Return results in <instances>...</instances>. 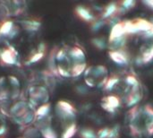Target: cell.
Wrapping results in <instances>:
<instances>
[{
	"instance_id": "24",
	"label": "cell",
	"mask_w": 153,
	"mask_h": 138,
	"mask_svg": "<svg viewBox=\"0 0 153 138\" xmlns=\"http://www.w3.org/2000/svg\"><path fill=\"white\" fill-rule=\"evenodd\" d=\"M45 50H46V45H45V43H40L39 45V48H38V52H43V53H45Z\"/></svg>"
},
{
	"instance_id": "10",
	"label": "cell",
	"mask_w": 153,
	"mask_h": 138,
	"mask_svg": "<svg viewBox=\"0 0 153 138\" xmlns=\"http://www.w3.org/2000/svg\"><path fill=\"white\" fill-rule=\"evenodd\" d=\"M97 138H120V128L117 126L100 128L97 131Z\"/></svg>"
},
{
	"instance_id": "5",
	"label": "cell",
	"mask_w": 153,
	"mask_h": 138,
	"mask_svg": "<svg viewBox=\"0 0 153 138\" xmlns=\"http://www.w3.org/2000/svg\"><path fill=\"white\" fill-rule=\"evenodd\" d=\"M109 78V72L104 65L89 66L83 73L85 84L90 88H102Z\"/></svg>"
},
{
	"instance_id": "21",
	"label": "cell",
	"mask_w": 153,
	"mask_h": 138,
	"mask_svg": "<svg viewBox=\"0 0 153 138\" xmlns=\"http://www.w3.org/2000/svg\"><path fill=\"white\" fill-rule=\"evenodd\" d=\"M44 56H45V53H43V52H37V53H35L34 55H32V56L30 57L29 63H30V64L37 63V62H39V60H41V59L44 57Z\"/></svg>"
},
{
	"instance_id": "6",
	"label": "cell",
	"mask_w": 153,
	"mask_h": 138,
	"mask_svg": "<svg viewBox=\"0 0 153 138\" xmlns=\"http://www.w3.org/2000/svg\"><path fill=\"white\" fill-rule=\"evenodd\" d=\"M56 115L59 118V119L63 123L65 122V128L74 123H76L75 119L77 116V110L74 108V106L73 104H71L70 102H68L66 101H57V103L56 105Z\"/></svg>"
},
{
	"instance_id": "15",
	"label": "cell",
	"mask_w": 153,
	"mask_h": 138,
	"mask_svg": "<svg viewBox=\"0 0 153 138\" xmlns=\"http://www.w3.org/2000/svg\"><path fill=\"white\" fill-rule=\"evenodd\" d=\"M22 25L28 31H37L39 30L41 23L36 20H27V21H22Z\"/></svg>"
},
{
	"instance_id": "23",
	"label": "cell",
	"mask_w": 153,
	"mask_h": 138,
	"mask_svg": "<svg viewBox=\"0 0 153 138\" xmlns=\"http://www.w3.org/2000/svg\"><path fill=\"white\" fill-rule=\"evenodd\" d=\"M10 82H11L12 84H13V86H18L19 85V80L16 77L11 76L10 77Z\"/></svg>"
},
{
	"instance_id": "11",
	"label": "cell",
	"mask_w": 153,
	"mask_h": 138,
	"mask_svg": "<svg viewBox=\"0 0 153 138\" xmlns=\"http://www.w3.org/2000/svg\"><path fill=\"white\" fill-rule=\"evenodd\" d=\"M28 113H29V111H28V109H27V105L22 101L15 103L13 106V108L11 109V114L13 116H14V118H16L20 121H22V119Z\"/></svg>"
},
{
	"instance_id": "13",
	"label": "cell",
	"mask_w": 153,
	"mask_h": 138,
	"mask_svg": "<svg viewBox=\"0 0 153 138\" xmlns=\"http://www.w3.org/2000/svg\"><path fill=\"white\" fill-rule=\"evenodd\" d=\"M50 110H51V106L49 103H46V104H42L41 106H39L36 112L34 113L35 115V119H39L41 120L43 119H46L48 117L49 113H50Z\"/></svg>"
},
{
	"instance_id": "12",
	"label": "cell",
	"mask_w": 153,
	"mask_h": 138,
	"mask_svg": "<svg viewBox=\"0 0 153 138\" xmlns=\"http://www.w3.org/2000/svg\"><path fill=\"white\" fill-rule=\"evenodd\" d=\"M16 57H17V52L13 48H5L0 54V58L2 60V62L4 64H7V65L15 64L16 58H17Z\"/></svg>"
},
{
	"instance_id": "19",
	"label": "cell",
	"mask_w": 153,
	"mask_h": 138,
	"mask_svg": "<svg viewBox=\"0 0 153 138\" xmlns=\"http://www.w3.org/2000/svg\"><path fill=\"white\" fill-rule=\"evenodd\" d=\"M41 135L44 138H58L56 132L51 127H47L42 128Z\"/></svg>"
},
{
	"instance_id": "2",
	"label": "cell",
	"mask_w": 153,
	"mask_h": 138,
	"mask_svg": "<svg viewBox=\"0 0 153 138\" xmlns=\"http://www.w3.org/2000/svg\"><path fill=\"white\" fill-rule=\"evenodd\" d=\"M103 91L106 94L116 97L121 107L130 109L138 105L144 94L140 78L131 71H121L110 75Z\"/></svg>"
},
{
	"instance_id": "16",
	"label": "cell",
	"mask_w": 153,
	"mask_h": 138,
	"mask_svg": "<svg viewBox=\"0 0 153 138\" xmlns=\"http://www.w3.org/2000/svg\"><path fill=\"white\" fill-rule=\"evenodd\" d=\"M77 130H78L77 124L74 123L63 130V132L61 134V138H73L74 137V135L77 133Z\"/></svg>"
},
{
	"instance_id": "4",
	"label": "cell",
	"mask_w": 153,
	"mask_h": 138,
	"mask_svg": "<svg viewBox=\"0 0 153 138\" xmlns=\"http://www.w3.org/2000/svg\"><path fill=\"white\" fill-rule=\"evenodd\" d=\"M127 128L134 138L153 137V106L152 104L136 105L127 111Z\"/></svg>"
},
{
	"instance_id": "25",
	"label": "cell",
	"mask_w": 153,
	"mask_h": 138,
	"mask_svg": "<svg viewBox=\"0 0 153 138\" xmlns=\"http://www.w3.org/2000/svg\"><path fill=\"white\" fill-rule=\"evenodd\" d=\"M5 131H6V128L4 126H0V137L4 135Z\"/></svg>"
},
{
	"instance_id": "1",
	"label": "cell",
	"mask_w": 153,
	"mask_h": 138,
	"mask_svg": "<svg viewBox=\"0 0 153 138\" xmlns=\"http://www.w3.org/2000/svg\"><path fill=\"white\" fill-rule=\"evenodd\" d=\"M109 58L120 66L147 65L153 60V22L134 18L116 22L108 39Z\"/></svg>"
},
{
	"instance_id": "14",
	"label": "cell",
	"mask_w": 153,
	"mask_h": 138,
	"mask_svg": "<svg viewBox=\"0 0 153 138\" xmlns=\"http://www.w3.org/2000/svg\"><path fill=\"white\" fill-rule=\"evenodd\" d=\"M14 28H15V26L12 21L5 20V21L2 22L0 24V36H2V37L9 36L10 37V35Z\"/></svg>"
},
{
	"instance_id": "17",
	"label": "cell",
	"mask_w": 153,
	"mask_h": 138,
	"mask_svg": "<svg viewBox=\"0 0 153 138\" xmlns=\"http://www.w3.org/2000/svg\"><path fill=\"white\" fill-rule=\"evenodd\" d=\"M118 4H119L120 12H121V14H122V13L133 9L135 6L136 2L134 0H124V1L118 2Z\"/></svg>"
},
{
	"instance_id": "3",
	"label": "cell",
	"mask_w": 153,
	"mask_h": 138,
	"mask_svg": "<svg viewBox=\"0 0 153 138\" xmlns=\"http://www.w3.org/2000/svg\"><path fill=\"white\" fill-rule=\"evenodd\" d=\"M54 74L63 78H76L82 75L87 66L86 54L79 45L65 46L54 50Z\"/></svg>"
},
{
	"instance_id": "7",
	"label": "cell",
	"mask_w": 153,
	"mask_h": 138,
	"mask_svg": "<svg viewBox=\"0 0 153 138\" xmlns=\"http://www.w3.org/2000/svg\"><path fill=\"white\" fill-rule=\"evenodd\" d=\"M100 104H101V108L108 113H116L117 110L119 108H121V104L119 101L116 97L108 94H106L101 99Z\"/></svg>"
},
{
	"instance_id": "20",
	"label": "cell",
	"mask_w": 153,
	"mask_h": 138,
	"mask_svg": "<svg viewBox=\"0 0 153 138\" xmlns=\"http://www.w3.org/2000/svg\"><path fill=\"white\" fill-rule=\"evenodd\" d=\"M81 138H97V131L92 128H82L80 132Z\"/></svg>"
},
{
	"instance_id": "8",
	"label": "cell",
	"mask_w": 153,
	"mask_h": 138,
	"mask_svg": "<svg viewBox=\"0 0 153 138\" xmlns=\"http://www.w3.org/2000/svg\"><path fill=\"white\" fill-rule=\"evenodd\" d=\"M74 12L81 20L91 24L99 19V17L95 15V13L91 10V8L84 5H77L74 9Z\"/></svg>"
},
{
	"instance_id": "18",
	"label": "cell",
	"mask_w": 153,
	"mask_h": 138,
	"mask_svg": "<svg viewBox=\"0 0 153 138\" xmlns=\"http://www.w3.org/2000/svg\"><path fill=\"white\" fill-rule=\"evenodd\" d=\"M92 45L97 48L98 49H104L107 48L108 49V40H105L102 38H94L91 40Z\"/></svg>"
},
{
	"instance_id": "9",
	"label": "cell",
	"mask_w": 153,
	"mask_h": 138,
	"mask_svg": "<svg viewBox=\"0 0 153 138\" xmlns=\"http://www.w3.org/2000/svg\"><path fill=\"white\" fill-rule=\"evenodd\" d=\"M33 89V92H30V101L32 102H35L36 101V103L39 101H41L43 102V104H46L49 99V94H48V92L47 91L46 88L44 87H34L32 88Z\"/></svg>"
},
{
	"instance_id": "22",
	"label": "cell",
	"mask_w": 153,
	"mask_h": 138,
	"mask_svg": "<svg viewBox=\"0 0 153 138\" xmlns=\"http://www.w3.org/2000/svg\"><path fill=\"white\" fill-rule=\"evenodd\" d=\"M143 4L144 5H146L148 8L153 10V0H146V1H143Z\"/></svg>"
}]
</instances>
